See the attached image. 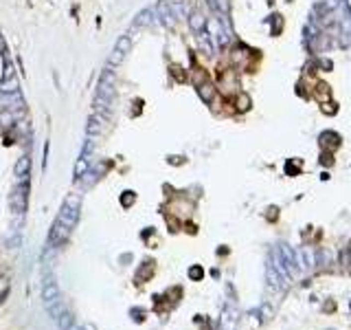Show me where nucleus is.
Here are the masks:
<instances>
[{
    "label": "nucleus",
    "mask_w": 351,
    "mask_h": 330,
    "mask_svg": "<svg viewBox=\"0 0 351 330\" xmlns=\"http://www.w3.org/2000/svg\"><path fill=\"white\" fill-rule=\"evenodd\" d=\"M105 124V117L103 115H92L88 119V135H97V132H101V128H103Z\"/></svg>",
    "instance_id": "8"
},
{
    "label": "nucleus",
    "mask_w": 351,
    "mask_h": 330,
    "mask_svg": "<svg viewBox=\"0 0 351 330\" xmlns=\"http://www.w3.org/2000/svg\"><path fill=\"white\" fill-rule=\"evenodd\" d=\"M77 209H79V198L77 196H68V200L62 207V214L57 216V222L53 227V233H51L53 242H60L71 233V229L77 222Z\"/></svg>",
    "instance_id": "1"
},
{
    "label": "nucleus",
    "mask_w": 351,
    "mask_h": 330,
    "mask_svg": "<svg viewBox=\"0 0 351 330\" xmlns=\"http://www.w3.org/2000/svg\"><path fill=\"white\" fill-rule=\"evenodd\" d=\"M169 7H172L176 20H178V18H187V7H184V0H169Z\"/></svg>",
    "instance_id": "9"
},
{
    "label": "nucleus",
    "mask_w": 351,
    "mask_h": 330,
    "mask_svg": "<svg viewBox=\"0 0 351 330\" xmlns=\"http://www.w3.org/2000/svg\"><path fill=\"white\" fill-rule=\"evenodd\" d=\"M198 93H200V97L204 99L206 104H211V102H213L215 90H213V86H211V84H202V86L198 88Z\"/></svg>",
    "instance_id": "11"
},
{
    "label": "nucleus",
    "mask_w": 351,
    "mask_h": 330,
    "mask_svg": "<svg viewBox=\"0 0 351 330\" xmlns=\"http://www.w3.org/2000/svg\"><path fill=\"white\" fill-rule=\"evenodd\" d=\"M11 207L15 211H24V207H26V187L24 185H20V187H15V191L11 194Z\"/></svg>",
    "instance_id": "5"
},
{
    "label": "nucleus",
    "mask_w": 351,
    "mask_h": 330,
    "mask_svg": "<svg viewBox=\"0 0 351 330\" xmlns=\"http://www.w3.org/2000/svg\"><path fill=\"white\" fill-rule=\"evenodd\" d=\"M114 49H119V51H123L125 55L130 53L132 49V40H130V35H121L119 40H116V44H114Z\"/></svg>",
    "instance_id": "12"
},
{
    "label": "nucleus",
    "mask_w": 351,
    "mask_h": 330,
    "mask_svg": "<svg viewBox=\"0 0 351 330\" xmlns=\"http://www.w3.org/2000/svg\"><path fill=\"white\" fill-rule=\"evenodd\" d=\"M189 26H191V31H193V33H202V31H204V26H206V18L200 11H191Z\"/></svg>",
    "instance_id": "6"
},
{
    "label": "nucleus",
    "mask_w": 351,
    "mask_h": 330,
    "mask_svg": "<svg viewBox=\"0 0 351 330\" xmlns=\"http://www.w3.org/2000/svg\"><path fill=\"white\" fill-rule=\"evenodd\" d=\"M84 169H86V159H79V163H77V174H82Z\"/></svg>",
    "instance_id": "15"
},
{
    "label": "nucleus",
    "mask_w": 351,
    "mask_h": 330,
    "mask_svg": "<svg viewBox=\"0 0 351 330\" xmlns=\"http://www.w3.org/2000/svg\"><path fill=\"white\" fill-rule=\"evenodd\" d=\"M123 60H125V53L119 49H112V53H110V57H108V64L110 66H119Z\"/></svg>",
    "instance_id": "13"
},
{
    "label": "nucleus",
    "mask_w": 351,
    "mask_h": 330,
    "mask_svg": "<svg viewBox=\"0 0 351 330\" xmlns=\"http://www.w3.org/2000/svg\"><path fill=\"white\" fill-rule=\"evenodd\" d=\"M18 82H15V68L11 62H4V73H2V90L4 93H15Z\"/></svg>",
    "instance_id": "3"
},
{
    "label": "nucleus",
    "mask_w": 351,
    "mask_h": 330,
    "mask_svg": "<svg viewBox=\"0 0 351 330\" xmlns=\"http://www.w3.org/2000/svg\"><path fill=\"white\" fill-rule=\"evenodd\" d=\"M114 88H116V77L112 71H103V75L99 79V97L103 99H112L114 97Z\"/></svg>",
    "instance_id": "2"
},
{
    "label": "nucleus",
    "mask_w": 351,
    "mask_h": 330,
    "mask_svg": "<svg viewBox=\"0 0 351 330\" xmlns=\"http://www.w3.org/2000/svg\"><path fill=\"white\" fill-rule=\"evenodd\" d=\"M156 13L161 15V18H163V22L167 24V26H174V22H176V15H174V11H172V7H169V0H161V2H158Z\"/></svg>",
    "instance_id": "4"
},
{
    "label": "nucleus",
    "mask_w": 351,
    "mask_h": 330,
    "mask_svg": "<svg viewBox=\"0 0 351 330\" xmlns=\"http://www.w3.org/2000/svg\"><path fill=\"white\" fill-rule=\"evenodd\" d=\"M9 124H13L11 110H2V113H0V126H9Z\"/></svg>",
    "instance_id": "14"
},
{
    "label": "nucleus",
    "mask_w": 351,
    "mask_h": 330,
    "mask_svg": "<svg viewBox=\"0 0 351 330\" xmlns=\"http://www.w3.org/2000/svg\"><path fill=\"white\" fill-rule=\"evenodd\" d=\"M152 22V11L150 9H145V11H141L136 15V20L132 22V29H141V26H147Z\"/></svg>",
    "instance_id": "10"
},
{
    "label": "nucleus",
    "mask_w": 351,
    "mask_h": 330,
    "mask_svg": "<svg viewBox=\"0 0 351 330\" xmlns=\"http://www.w3.org/2000/svg\"><path fill=\"white\" fill-rule=\"evenodd\" d=\"M29 169H31L29 157H20L18 163H15V176H18V180H22V178L29 176Z\"/></svg>",
    "instance_id": "7"
},
{
    "label": "nucleus",
    "mask_w": 351,
    "mask_h": 330,
    "mask_svg": "<svg viewBox=\"0 0 351 330\" xmlns=\"http://www.w3.org/2000/svg\"><path fill=\"white\" fill-rule=\"evenodd\" d=\"M0 51H4V44H2V38H0Z\"/></svg>",
    "instance_id": "16"
}]
</instances>
